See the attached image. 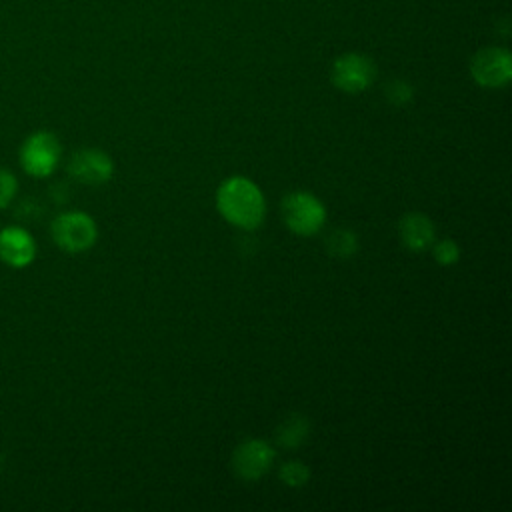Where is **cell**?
I'll return each mask as SVG.
<instances>
[{
  "instance_id": "6da1fadb",
  "label": "cell",
  "mask_w": 512,
  "mask_h": 512,
  "mask_svg": "<svg viewBox=\"0 0 512 512\" xmlns=\"http://www.w3.org/2000/svg\"><path fill=\"white\" fill-rule=\"evenodd\" d=\"M216 206L224 220L242 230L258 228L266 214V202L260 188L244 176H232L220 184Z\"/></svg>"
},
{
  "instance_id": "7a4b0ae2",
  "label": "cell",
  "mask_w": 512,
  "mask_h": 512,
  "mask_svg": "<svg viewBox=\"0 0 512 512\" xmlns=\"http://www.w3.org/2000/svg\"><path fill=\"white\" fill-rule=\"evenodd\" d=\"M50 234L60 250L78 254L96 244L98 226L90 214L80 210H68L52 220Z\"/></svg>"
},
{
  "instance_id": "3957f363",
  "label": "cell",
  "mask_w": 512,
  "mask_h": 512,
  "mask_svg": "<svg viewBox=\"0 0 512 512\" xmlns=\"http://www.w3.org/2000/svg\"><path fill=\"white\" fill-rule=\"evenodd\" d=\"M62 156L60 140L46 130H38L30 134L18 152L22 170L32 178H46L52 176L58 168Z\"/></svg>"
},
{
  "instance_id": "277c9868",
  "label": "cell",
  "mask_w": 512,
  "mask_h": 512,
  "mask_svg": "<svg viewBox=\"0 0 512 512\" xmlns=\"http://www.w3.org/2000/svg\"><path fill=\"white\" fill-rule=\"evenodd\" d=\"M282 218L286 226L300 236L316 234L326 222L324 204L310 192L294 190L282 198L280 204Z\"/></svg>"
},
{
  "instance_id": "5b68a950",
  "label": "cell",
  "mask_w": 512,
  "mask_h": 512,
  "mask_svg": "<svg viewBox=\"0 0 512 512\" xmlns=\"http://www.w3.org/2000/svg\"><path fill=\"white\" fill-rule=\"evenodd\" d=\"M472 78L486 88H500L512 78V56L506 48H482L470 62Z\"/></svg>"
},
{
  "instance_id": "8992f818",
  "label": "cell",
  "mask_w": 512,
  "mask_h": 512,
  "mask_svg": "<svg viewBox=\"0 0 512 512\" xmlns=\"http://www.w3.org/2000/svg\"><path fill=\"white\" fill-rule=\"evenodd\" d=\"M376 76L374 62L364 54H342L332 64V84L344 92L356 94L366 90Z\"/></svg>"
},
{
  "instance_id": "52a82bcc",
  "label": "cell",
  "mask_w": 512,
  "mask_h": 512,
  "mask_svg": "<svg viewBox=\"0 0 512 512\" xmlns=\"http://www.w3.org/2000/svg\"><path fill=\"white\" fill-rule=\"evenodd\" d=\"M68 176L86 186H100L114 174L112 158L98 148H82L74 152L66 164Z\"/></svg>"
},
{
  "instance_id": "ba28073f",
  "label": "cell",
  "mask_w": 512,
  "mask_h": 512,
  "mask_svg": "<svg viewBox=\"0 0 512 512\" xmlns=\"http://www.w3.org/2000/svg\"><path fill=\"white\" fill-rule=\"evenodd\" d=\"M274 462V450L268 442L250 438L242 442L232 454L234 474L246 482L260 480Z\"/></svg>"
},
{
  "instance_id": "9c48e42d",
  "label": "cell",
  "mask_w": 512,
  "mask_h": 512,
  "mask_svg": "<svg viewBox=\"0 0 512 512\" xmlns=\"http://www.w3.org/2000/svg\"><path fill=\"white\" fill-rule=\"evenodd\" d=\"M38 252L34 236L22 226L0 228V260L10 268H26Z\"/></svg>"
},
{
  "instance_id": "30bf717a",
  "label": "cell",
  "mask_w": 512,
  "mask_h": 512,
  "mask_svg": "<svg viewBox=\"0 0 512 512\" xmlns=\"http://www.w3.org/2000/svg\"><path fill=\"white\" fill-rule=\"evenodd\" d=\"M402 244L412 252H424L434 244L436 230L428 216L420 212H408L398 224Z\"/></svg>"
},
{
  "instance_id": "8fae6325",
  "label": "cell",
  "mask_w": 512,
  "mask_h": 512,
  "mask_svg": "<svg viewBox=\"0 0 512 512\" xmlns=\"http://www.w3.org/2000/svg\"><path fill=\"white\" fill-rule=\"evenodd\" d=\"M310 432V424L302 414H290L278 428H276V444L294 450L298 448Z\"/></svg>"
},
{
  "instance_id": "7c38bea8",
  "label": "cell",
  "mask_w": 512,
  "mask_h": 512,
  "mask_svg": "<svg viewBox=\"0 0 512 512\" xmlns=\"http://www.w3.org/2000/svg\"><path fill=\"white\" fill-rule=\"evenodd\" d=\"M326 250L334 258H350L358 250V238L354 232L340 228L326 238Z\"/></svg>"
},
{
  "instance_id": "4fadbf2b",
  "label": "cell",
  "mask_w": 512,
  "mask_h": 512,
  "mask_svg": "<svg viewBox=\"0 0 512 512\" xmlns=\"http://www.w3.org/2000/svg\"><path fill=\"white\" fill-rule=\"evenodd\" d=\"M278 476L280 480L286 484V486H292V488H298V486H304L310 478V470L308 466H304L302 462L298 460H292V462H284L278 470Z\"/></svg>"
},
{
  "instance_id": "5bb4252c",
  "label": "cell",
  "mask_w": 512,
  "mask_h": 512,
  "mask_svg": "<svg viewBox=\"0 0 512 512\" xmlns=\"http://www.w3.org/2000/svg\"><path fill=\"white\" fill-rule=\"evenodd\" d=\"M432 246H434V248H432L434 258H436L438 264L450 266V264L458 262V258H460V248H458V244H456L454 240H448V238H446V240L434 242Z\"/></svg>"
},
{
  "instance_id": "9a60e30c",
  "label": "cell",
  "mask_w": 512,
  "mask_h": 512,
  "mask_svg": "<svg viewBox=\"0 0 512 512\" xmlns=\"http://www.w3.org/2000/svg\"><path fill=\"white\" fill-rule=\"evenodd\" d=\"M16 194H18L16 176L10 170L0 168V210L8 208V204L16 198Z\"/></svg>"
},
{
  "instance_id": "2e32d148",
  "label": "cell",
  "mask_w": 512,
  "mask_h": 512,
  "mask_svg": "<svg viewBox=\"0 0 512 512\" xmlns=\"http://www.w3.org/2000/svg\"><path fill=\"white\" fill-rule=\"evenodd\" d=\"M386 96L394 106H404L412 100V86L404 80H392L386 88Z\"/></svg>"
}]
</instances>
